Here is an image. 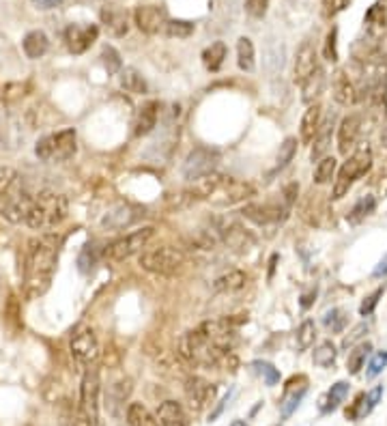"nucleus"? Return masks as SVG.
I'll return each instance as SVG.
<instances>
[{"label":"nucleus","mask_w":387,"mask_h":426,"mask_svg":"<svg viewBox=\"0 0 387 426\" xmlns=\"http://www.w3.org/2000/svg\"><path fill=\"white\" fill-rule=\"evenodd\" d=\"M284 63H286V50H284V44L280 39H269L265 44V50H263V69L269 77H276L278 73H282L284 69Z\"/></svg>","instance_id":"5701e85b"},{"label":"nucleus","mask_w":387,"mask_h":426,"mask_svg":"<svg viewBox=\"0 0 387 426\" xmlns=\"http://www.w3.org/2000/svg\"><path fill=\"white\" fill-rule=\"evenodd\" d=\"M295 153H297V138H286L282 145H280V153H278V160H276V170H284L290 162H293L295 158Z\"/></svg>","instance_id":"a18cd8bd"},{"label":"nucleus","mask_w":387,"mask_h":426,"mask_svg":"<svg viewBox=\"0 0 387 426\" xmlns=\"http://www.w3.org/2000/svg\"><path fill=\"white\" fill-rule=\"evenodd\" d=\"M179 355L191 364V366H205V368H216V366H237V360L232 351H222L213 344L202 332L200 327L194 332H185L179 338Z\"/></svg>","instance_id":"7ed1b4c3"},{"label":"nucleus","mask_w":387,"mask_h":426,"mask_svg":"<svg viewBox=\"0 0 387 426\" xmlns=\"http://www.w3.org/2000/svg\"><path fill=\"white\" fill-rule=\"evenodd\" d=\"M366 334H368V323H359V325H355V327L351 329V334H348V336L342 340V346H344V349L355 346V342H357L359 338H364Z\"/></svg>","instance_id":"5fc2aeb1"},{"label":"nucleus","mask_w":387,"mask_h":426,"mask_svg":"<svg viewBox=\"0 0 387 426\" xmlns=\"http://www.w3.org/2000/svg\"><path fill=\"white\" fill-rule=\"evenodd\" d=\"M216 230L220 235V241L226 243L230 250L239 252V254H245L249 248H254V237L237 222H218Z\"/></svg>","instance_id":"dca6fc26"},{"label":"nucleus","mask_w":387,"mask_h":426,"mask_svg":"<svg viewBox=\"0 0 387 426\" xmlns=\"http://www.w3.org/2000/svg\"><path fill=\"white\" fill-rule=\"evenodd\" d=\"M22 179L15 168H0V216L11 224H24L32 203Z\"/></svg>","instance_id":"f03ea898"},{"label":"nucleus","mask_w":387,"mask_h":426,"mask_svg":"<svg viewBox=\"0 0 387 426\" xmlns=\"http://www.w3.org/2000/svg\"><path fill=\"white\" fill-rule=\"evenodd\" d=\"M200 332L222 351H232L237 344V327L230 319H213L200 325Z\"/></svg>","instance_id":"4468645a"},{"label":"nucleus","mask_w":387,"mask_h":426,"mask_svg":"<svg viewBox=\"0 0 387 426\" xmlns=\"http://www.w3.org/2000/svg\"><path fill=\"white\" fill-rule=\"evenodd\" d=\"M336 358H338V349L332 340H323L317 349H314V355H312V362L319 366V368H332L336 364Z\"/></svg>","instance_id":"58836bf2"},{"label":"nucleus","mask_w":387,"mask_h":426,"mask_svg":"<svg viewBox=\"0 0 387 426\" xmlns=\"http://www.w3.org/2000/svg\"><path fill=\"white\" fill-rule=\"evenodd\" d=\"M216 394H218L216 385H211L202 377H189L185 381V400L191 414H202L207 407L213 405Z\"/></svg>","instance_id":"ddd939ff"},{"label":"nucleus","mask_w":387,"mask_h":426,"mask_svg":"<svg viewBox=\"0 0 387 426\" xmlns=\"http://www.w3.org/2000/svg\"><path fill=\"white\" fill-rule=\"evenodd\" d=\"M237 65L241 71H254L256 67V50L249 37H239L237 41Z\"/></svg>","instance_id":"72a5a7b5"},{"label":"nucleus","mask_w":387,"mask_h":426,"mask_svg":"<svg viewBox=\"0 0 387 426\" xmlns=\"http://www.w3.org/2000/svg\"><path fill=\"white\" fill-rule=\"evenodd\" d=\"M69 351L73 360L82 366H91L100 358V342H97V336L88 325H77L71 332Z\"/></svg>","instance_id":"1a4fd4ad"},{"label":"nucleus","mask_w":387,"mask_h":426,"mask_svg":"<svg viewBox=\"0 0 387 426\" xmlns=\"http://www.w3.org/2000/svg\"><path fill=\"white\" fill-rule=\"evenodd\" d=\"M100 37L95 24H69L65 28V44L71 54H84Z\"/></svg>","instance_id":"f3484780"},{"label":"nucleus","mask_w":387,"mask_h":426,"mask_svg":"<svg viewBox=\"0 0 387 426\" xmlns=\"http://www.w3.org/2000/svg\"><path fill=\"white\" fill-rule=\"evenodd\" d=\"M140 218V211L135 209L133 205L129 203H119L110 207L104 218H102V228L104 230H123V228H129L135 220Z\"/></svg>","instance_id":"a211bd4d"},{"label":"nucleus","mask_w":387,"mask_h":426,"mask_svg":"<svg viewBox=\"0 0 387 426\" xmlns=\"http://www.w3.org/2000/svg\"><path fill=\"white\" fill-rule=\"evenodd\" d=\"M361 133V114L353 112L346 114L338 125V151L342 155H348V151H353Z\"/></svg>","instance_id":"412c9836"},{"label":"nucleus","mask_w":387,"mask_h":426,"mask_svg":"<svg viewBox=\"0 0 387 426\" xmlns=\"http://www.w3.org/2000/svg\"><path fill=\"white\" fill-rule=\"evenodd\" d=\"M194 26L191 22H187V19H168L166 22V35L168 37H177V39H185L194 33Z\"/></svg>","instance_id":"49530a36"},{"label":"nucleus","mask_w":387,"mask_h":426,"mask_svg":"<svg viewBox=\"0 0 387 426\" xmlns=\"http://www.w3.org/2000/svg\"><path fill=\"white\" fill-rule=\"evenodd\" d=\"M385 288H387V284H381L379 288H375L370 295H366L364 297V302H361V306H359V315L361 317H370L375 310H377V306H379V302H381V297H383V293H385Z\"/></svg>","instance_id":"09e8293b"},{"label":"nucleus","mask_w":387,"mask_h":426,"mask_svg":"<svg viewBox=\"0 0 387 426\" xmlns=\"http://www.w3.org/2000/svg\"><path fill=\"white\" fill-rule=\"evenodd\" d=\"M252 368L263 377L265 385L269 387H274L280 383V371L274 366V364H269V362H263V360H256V362H252Z\"/></svg>","instance_id":"c03bdc74"},{"label":"nucleus","mask_w":387,"mask_h":426,"mask_svg":"<svg viewBox=\"0 0 387 426\" xmlns=\"http://www.w3.org/2000/svg\"><path fill=\"white\" fill-rule=\"evenodd\" d=\"M323 325H325L332 334H342L344 327L348 325V313H346V310H342V308L327 310V313L323 315Z\"/></svg>","instance_id":"79ce46f5"},{"label":"nucleus","mask_w":387,"mask_h":426,"mask_svg":"<svg viewBox=\"0 0 387 426\" xmlns=\"http://www.w3.org/2000/svg\"><path fill=\"white\" fill-rule=\"evenodd\" d=\"M336 168H338L336 158H332V155H325L323 160L317 162V168H314V183H317V185L332 183V179L336 177Z\"/></svg>","instance_id":"a19ab883"},{"label":"nucleus","mask_w":387,"mask_h":426,"mask_svg":"<svg viewBox=\"0 0 387 426\" xmlns=\"http://www.w3.org/2000/svg\"><path fill=\"white\" fill-rule=\"evenodd\" d=\"M323 123V108L319 102L310 104L308 110L303 112V119H301V127H299V136H301V142L303 145H310L314 140V136L319 131Z\"/></svg>","instance_id":"a878e982"},{"label":"nucleus","mask_w":387,"mask_h":426,"mask_svg":"<svg viewBox=\"0 0 387 426\" xmlns=\"http://www.w3.org/2000/svg\"><path fill=\"white\" fill-rule=\"evenodd\" d=\"M348 390H351L348 381H338V383H334V385L329 387V390L321 396V400H319V411H321L323 416L334 414L338 407L344 402V398L348 396Z\"/></svg>","instance_id":"bb28decb"},{"label":"nucleus","mask_w":387,"mask_h":426,"mask_svg":"<svg viewBox=\"0 0 387 426\" xmlns=\"http://www.w3.org/2000/svg\"><path fill=\"white\" fill-rule=\"evenodd\" d=\"M288 207L280 203H249L241 209V216L258 226H274L288 218Z\"/></svg>","instance_id":"f8f14e48"},{"label":"nucleus","mask_w":387,"mask_h":426,"mask_svg":"<svg viewBox=\"0 0 387 426\" xmlns=\"http://www.w3.org/2000/svg\"><path fill=\"white\" fill-rule=\"evenodd\" d=\"M348 7V0H323V9L327 17H336Z\"/></svg>","instance_id":"6e6d98bb"},{"label":"nucleus","mask_w":387,"mask_h":426,"mask_svg":"<svg viewBox=\"0 0 387 426\" xmlns=\"http://www.w3.org/2000/svg\"><path fill=\"white\" fill-rule=\"evenodd\" d=\"M140 267L151 271V274H158V276H177L183 271L187 259H185V252L179 248H172V246H160V248H151L144 250L140 259H138Z\"/></svg>","instance_id":"423d86ee"},{"label":"nucleus","mask_w":387,"mask_h":426,"mask_svg":"<svg viewBox=\"0 0 387 426\" xmlns=\"http://www.w3.org/2000/svg\"><path fill=\"white\" fill-rule=\"evenodd\" d=\"M297 194H299V185H297V183L286 185L284 192H282V203L290 209V207L295 205V201H297Z\"/></svg>","instance_id":"4d7b16f0"},{"label":"nucleus","mask_w":387,"mask_h":426,"mask_svg":"<svg viewBox=\"0 0 387 426\" xmlns=\"http://www.w3.org/2000/svg\"><path fill=\"white\" fill-rule=\"evenodd\" d=\"M226 56H228V48L224 41H216V44H211L209 48H205L202 52V63L209 71H220L224 61H226Z\"/></svg>","instance_id":"c9c22d12"},{"label":"nucleus","mask_w":387,"mask_h":426,"mask_svg":"<svg viewBox=\"0 0 387 426\" xmlns=\"http://www.w3.org/2000/svg\"><path fill=\"white\" fill-rule=\"evenodd\" d=\"M381 398H383V385H375L372 390L361 392L355 398V402H351V407H346V411H344L346 420L357 422V420H364L366 416H370L377 409Z\"/></svg>","instance_id":"aec40b11"},{"label":"nucleus","mask_w":387,"mask_h":426,"mask_svg":"<svg viewBox=\"0 0 387 426\" xmlns=\"http://www.w3.org/2000/svg\"><path fill=\"white\" fill-rule=\"evenodd\" d=\"M67 213H69V205L63 194L44 189L37 196H32L24 224L32 230H54L56 226H61L65 222Z\"/></svg>","instance_id":"20e7f679"},{"label":"nucleus","mask_w":387,"mask_h":426,"mask_svg":"<svg viewBox=\"0 0 387 426\" xmlns=\"http://www.w3.org/2000/svg\"><path fill=\"white\" fill-rule=\"evenodd\" d=\"M102 58H104V65L108 69V73H119L123 69V61H121V54L116 52V48L112 46H106L104 52H102Z\"/></svg>","instance_id":"3c124183"},{"label":"nucleus","mask_w":387,"mask_h":426,"mask_svg":"<svg viewBox=\"0 0 387 426\" xmlns=\"http://www.w3.org/2000/svg\"><path fill=\"white\" fill-rule=\"evenodd\" d=\"M127 424L129 426H160L158 418L151 416V411L142 402H131L127 407Z\"/></svg>","instance_id":"4c0bfd02"},{"label":"nucleus","mask_w":387,"mask_h":426,"mask_svg":"<svg viewBox=\"0 0 387 426\" xmlns=\"http://www.w3.org/2000/svg\"><path fill=\"white\" fill-rule=\"evenodd\" d=\"M372 353V344L370 342H359L357 346H353V351L348 353L346 360V371L351 375H359L361 368H366V360Z\"/></svg>","instance_id":"e433bc0d"},{"label":"nucleus","mask_w":387,"mask_h":426,"mask_svg":"<svg viewBox=\"0 0 387 426\" xmlns=\"http://www.w3.org/2000/svg\"><path fill=\"white\" fill-rule=\"evenodd\" d=\"M63 237L56 232H44L28 243L26 267H24V282L28 297L44 295L50 288L54 269L58 263V250H61Z\"/></svg>","instance_id":"f257e3e1"},{"label":"nucleus","mask_w":387,"mask_h":426,"mask_svg":"<svg viewBox=\"0 0 387 426\" xmlns=\"http://www.w3.org/2000/svg\"><path fill=\"white\" fill-rule=\"evenodd\" d=\"M119 84L125 93H131V95H144L149 89L144 75L135 67H123L119 71Z\"/></svg>","instance_id":"473e14b6"},{"label":"nucleus","mask_w":387,"mask_h":426,"mask_svg":"<svg viewBox=\"0 0 387 426\" xmlns=\"http://www.w3.org/2000/svg\"><path fill=\"white\" fill-rule=\"evenodd\" d=\"M332 95L340 106H353L357 102V86L353 84L351 77L346 75L344 69H338L334 73L332 82Z\"/></svg>","instance_id":"b1692460"},{"label":"nucleus","mask_w":387,"mask_h":426,"mask_svg":"<svg viewBox=\"0 0 387 426\" xmlns=\"http://www.w3.org/2000/svg\"><path fill=\"white\" fill-rule=\"evenodd\" d=\"M370 168H372V149L368 145H361L359 149H355L348 155L346 162L340 166L336 179H334V185H332V201L344 198L348 189L353 187V183L359 181L364 174H368Z\"/></svg>","instance_id":"39448f33"},{"label":"nucleus","mask_w":387,"mask_h":426,"mask_svg":"<svg viewBox=\"0 0 387 426\" xmlns=\"http://www.w3.org/2000/svg\"><path fill=\"white\" fill-rule=\"evenodd\" d=\"M336 41H338V28L334 26L332 30L327 33V44H325V54H327V61L336 63L338 61V50H336Z\"/></svg>","instance_id":"864d4df0"},{"label":"nucleus","mask_w":387,"mask_h":426,"mask_svg":"<svg viewBox=\"0 0 387 426\" xmlns=\"http://www.w3.org/2000/svg\"><path fill=\"white\" fill-rule=\"evenodd\" d=\"M230 426H247V424H245L243 420H235V422H232Z\"/></svg>","instance_id":"680f3d73"},{"label":"nucleus","mask_w":387,"mask_h":426,"mask_svg":"<svg viewBox=\"0 0 387 426\" xmlns=\"http://www.w3.org/2000/svg\"><path fill=\"white\" fill-rule=\"evenodd\" d=\"M95 265H97V248L95 243H86L80 252V257H77V269L82 274H91Z\"/></svg>","instance_id":"de8ad7c7"},{"label":"nucleus","mask_w":387,"mask_h":426,"mask_svg":"<svg viewBox=\"0 0 387 426\" xmlns=\"http://www.w3.org/2000/svg\"><path fill=\"white\" fill-rule=\"evenodd\" d=\"M160 102L149 100L144 102L138 112H135V119H133V133L142 138V136H149L155 127H158V119H160Z\"/></svg>","instance_id":"4be33fe9"},{"label":"nucleus","mask_w":387,"mask_h":426,"mask_svg":"<svg viewBox=\"0 0 387 426\" xmlns=\"http://www.w3.org/2000/svg\"><path fill=\"white\" fill-rule=\"evenodd\" d=\"M50 48V39L44 30H30L24 39H22V50L24 54L30 58V61H37L41 58Z\"/></svg>","instance_id":"2f4dec72"},{"label":"nucleus","mask_w":387,"mask_h":426,"mask_svg":"<svg viewBox=\"0 0 387 426\" xmlns=\"http://www.w3.org/2000/svg\"><path fill=\"white\" fill-rule=\"evenodd\" d=\"M305 392H308V385H301L299 390H297L295 379H290V381H288L286 392H284V398L280 400V416H282V420L290 418V416H293V414L297 411V407L301 405Z\"/></svg>","instance_id":"c756f323"},{"label":"nucleus","mask_w":387,"mask_h":426,"mask_svg":"<svg viewBox=\"0 0 387 426\" xmlns=\"http://www.w3.org/2000/svg\"><path fill=\"white\" fill-rule=\"evenodd\" d=\"M332 138H334V114L332 116H327V119L321 123L317 136H314V145H312V151H310V160L312 162H319L323 160L329 147H332Z\"/></svg>","instance_id":"393cba45"},{"label":"nucleus","mask_w":387,"mask_h":426,"mask_svg":"<svg viewBox=\"0 0 387 426\" xmlns=\"http://www.w3.org/2000/svg\"><path fill=\"white\" fill-rule=\"evenodd\" d=\"M319 69V54L312 41H303L295 54V82L301 86Z\"/></svg>","instance_id":"6ab92c4d"},{"label":"nucleus","mask_w":387,"mask_h":426,"mask_svg":"<svg viewBox=\"0 0 387 426\" xmlns=\"http://www.w3.org/2000/svg\"><path fill=\"white\" fill-rule=\"evenodd\" d=\"M230 394H232V392H228V394L224 396V400H222V402H220V405L216 407V411H213V414L209 416V422H216V418H218V416H220V414L224 411V407H226V402L230 400Z\"/></svg>","instance_id":"052dcab7"},{"label":"nucleus","mask_w":387,"mask_h":426,"mask_svg":"<svg viewBox=\"0 0 387 426\" xmlns=\"http://www.w3.org/2000/svg\"><path fill=\"white\" fill-rule=\"evenodd\" d=\"M32 5H35L37 9H41V11H50V9L61 7L63 0H32Z\"/></svg>","instance_id":"13d9d810"},{"label":"nucleus","mask_w":387,"mask_h":426,"mask_svg":"<svg viewBox=\"0 0 387 426\" xmlns=\"http://www.w3.org/2000/svg\"><path fill=\"white\" fill-rule=\"evenodd\" d=\"M245 13L254 19H263L269 11V0H245Z\"/></svg>","instance_id":"603ef678"},{"label":"nucleus","mask_w":387,"mask_h":426,"mask_svg":"<svg viewBox=\"0 0 387 426\" xmlns=\"http://www.w3.org/2000/svg\"><path fill=\"white\" fill-rule=\"evenodd\" d=\"M252 196H254V187H252L249 183L237 181V179L226 177L224 174L222 183L218 185L216 192L211 194L209 203L216 205V207H232V205H239V203H243Z\"/></svg>","instance_id":"9b49d317"},{"label":"nucleus","mask_w":387,"mask_h":426,"mask_svg":"<svg viewBox=\"0 0 387 426\" xmlns=\"http://www.w3.org/2000/svg\"><path fill=\"white\" fill-rule=\"evenodd\" d=\"M77 151V136L75 129L67 127L56 133H48L39 138L35 145V155L41 162H67Z\"/></svg>","instance_id":"0eeeda50"},{"label":"nucleus","mask_w":387,"mask_h":426,"mask_svg":"<svg viewBox=\"0 0 387 426\" xmlns=\"http://www.w3.org/2000/svg\"><path fill=\"white\" fill-rule=\"evenodd\" d=\"M245 282H247L245 271L228 269L222 276L213 280V290H216V293H237V290H241L245 286Z\"/></svg>","instance_id":"c85d7f7f"},{"label":"nucleus","mask_w":387,"mask_h":426,"mask_svg":"<svg viewBox=\"0 0 387 426\" xmlns=\"http://www.w3.org/2000/svg\"><path fill=\"white\" fill-rule=\"evenodd\" d=\"M314 338H317V323L312 319L301 321V325L297 327V334H295V344L299 351H308V349L314 344Z\"/></svg>","instance_id":"37998d69"},{"label":"nucleus","mask_w":387,"mask_h":426,"mask_svg":"<svg viewBox=\"0 0 387 426\" xmlns=\"http://www.w3.org/2000/svg\"><path fill=\"white\" fill-rule=\"evenodd\" d=\"M155 418H158L160 426H187V416L177 400H164L155 411Z\"/></svg>","instance_id":"cd10ccee"},{"label":"nucleus","mask_w":387,"mask_h":426,"mask_svg":"<svg viewBox=\"0 0 387 426\" xmlns=\"http://www.w3.org/2000/svg\"><path fill=\"white\" fill-rule=\"evenodd\" d=\"M375 209H377V198L372 196V194H366V196H361V198L351 207V211L346 213V220L351 222V224H359V222H364L368 216H372Z\"/></svg>","instance_id":"f704fd0d"},{"label":"nucleus","mask_w":387,"mask_h":426,"mask_svg":"<svg viewBox=\"0 0 387 426\" xmlns=\"http://www.w3.org/2000/svg\"><path fill=\"white\" fill-rule=\"evenodd\" d=\"M218 164H220V153L216 149H207V147L194 149L183 164V179L196 181V179L205 177V174L216 172Z\"/></svg>","instance_id":"9d476101"},{"label":"nucleus","mask_w":387,"mask_h":426,"mask_svg":"<svg viewBox=\"0 0 387 426\" xmlns=\"http://www.w3.org/2000/svg\"><path fill=\"white\" fill-rule=\"evenodd\" d=\"M168 15L166 9L160 5H138L133 9V24L144 35H158L166 28Z\"/></svg>","instance_id":"2eb2a0df"},{"label":"nucleus","mask_w":387,"mask_h":426,"mask_svg":"<svg viewBox=\"0 0 387 426\" xmlns=\"http://www.w3.org/2000/svg\"><path fill=\"white\" fill-rule=\"evenodd\" d=\"M323 84H325V75H323V69L319 67V69L301 84V89H303L301 100H303L305 104H314V100H317V97L321 95V91H323Z\"/></svg>","instance_id":"ea45409f"},{"label":"nucleus","mask_w":387,"mask_h":426,"mask_svg":"<svg viewBox=\"0 0 387 426\" xmlns=\"http://www.w3.org/2000/svg\"><path fill=\"white\" fill-rule=\"evenodd\" d=\"M387 276V254L377 263V267L372 269V278H383Z\"/></svg>","instance_id":"bf43d9fd"},{"label":"nucleus","mask_w":387,"mask_h":426,"mask_svg":"<svg viewBox=\"0 0 387 426\" xmlns=\"http://www.w3.org/2000/svg\"><path fill=\"white\" fill-rule=\"evenodd\" d=\"M102 22L106 24V28L114 35V37H123L127 30H129V24H127V13L119 7L114 5H108L104 7L102 11Z\"/></svg>","instance_id":"7c9ffc66"},{"label":"nucleus","mask_w":387,"mask_h":426,"mask_svg":"<svg viewBox=\"0 0 387 426\" xmlns=\"http://www.w3.org/2000/svg\"><path fill=\"white\" fill-rule=\"evenodd\" d=\"M387 366V351H377L370 355V362L366 364V379H375L379 377Z\"/></svg>","instance_id":"8fccbe9b"},{"label":"nucleus","mask_w":387,"mask_h":426,"mask_svg":"<svg viewBox=\"0 0 387 426\" xmlns=\"http://www.w3.org/2000/svg\"><path fill=\"white\" fill-rule=\"evenodd\" d=\"M153 235H155V226H142L138 230L129 232V235L112 241L106 248L104 254L112 263H123V261H127L135 254H142L144 248L149 246V241L153 239Z\"/></svg>","instance_id":"6e6552de"}]
</instances>
